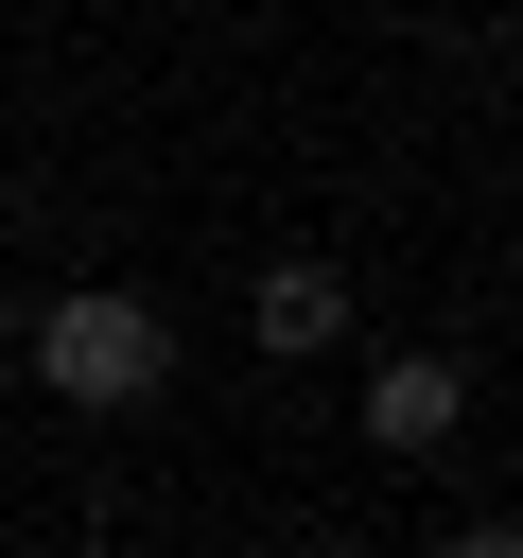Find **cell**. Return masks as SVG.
<instances>
[{
	"label": "cell",
	"mask_w": 523,
	"mask_h": 558,
	"mask_svg": "<svg viewBox=\"0 0 523 558\" xmlns=\"http://www.w3.org/2000/svg\"><path fill=\"white\" fill-rule=\"evenodd\" d=\"M35 366H52L70 401H157V384H174V331H157V296H52Z\"/></svg>",
	"instance_id": "6da1fadb"
},
{
	"label": "cell",
	"mask_w": 523,
	"mask_h": 558,
	"mask_svg": "<svg viewBox=\"0 0 523 558\" xmlns=\"http://www.w3.org/2000/svg\"><path fill=\"white\" fill-rule=\"evenodd\" d=\"M244 331H262V349H331V331H349V279H331V262H279V279L244 296Z\"/></svg>",
	"instance_id": "7a4b0ae2"
},
{
	"label": "cell",
	"mask_w": 523,
	"mask_h": 558,
	"mask_svg": "<svg viewBox=\"0 0 523 558\" xmlns=\"http://www.w3.org/2000/svg\"><path fill=\"white\" fill-rule=\"evenodd\" d=\"M366 436H384V453H436V436H453V366H436V349H401V366L366 384Z\"/></svg>",
	"instance_id": "3957f363"
},
{
	"label": "cell",
	"mask_w": 523,
	"mask_h": 558,
	"mask_svg": "<svg viewBox=\"0 0 523 558\" xmlns=\"http://www.w3.org/2000/svg\"><path fill=\"white\" fill-rule=\"evenodd\" d=\"M453 558H523V541H506V523H471V541H453Z\"/></svg>",
	"instance_id": "277c9868"
}]
</instances>
